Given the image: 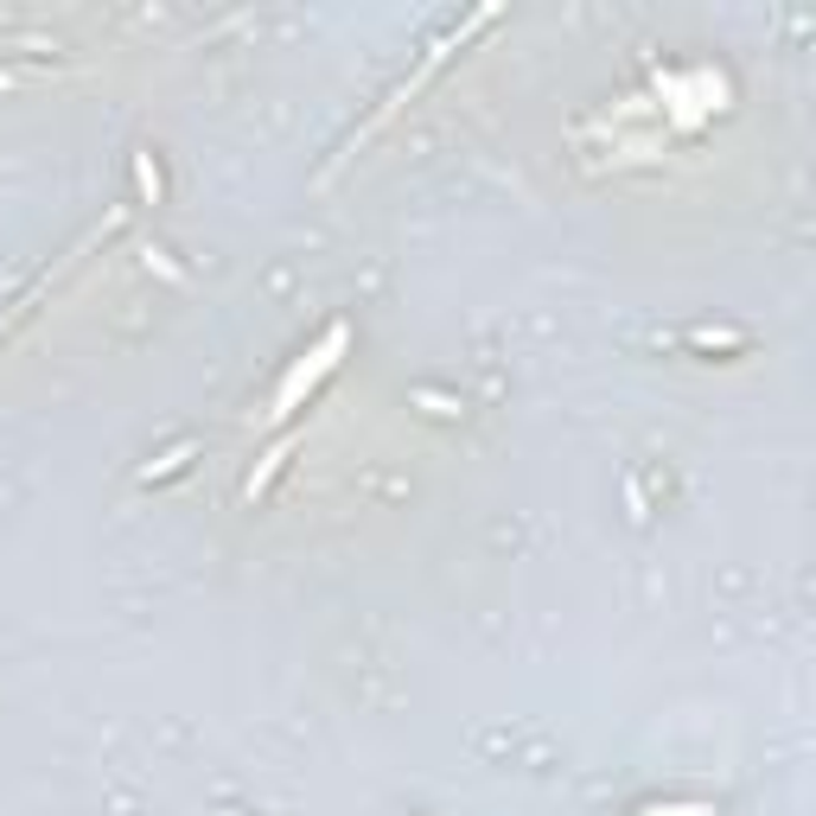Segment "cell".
Instances as JSON below:
<instances>
[{
  "instance_id": "obj_1",
  "label": "cell",
  "mask_w": 816,
  "mask_h": 816,
  "mask_svg": "<svg viewBox=\"0 0 816 816\" xmlns=\"http://www.w3.org/2000/svg\"><path fill=\"white\" fill-rule=\"evenodd\" d=\"M339 344H344V332H332V339H326V351H319L313 364H301V370H294V377L281 383V395H275V422H281V415H294V395H301V389H313L319 377H326V364H332V351H339Z\"/></svg>"
}]
</instances>
